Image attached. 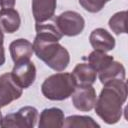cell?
I'll return each instance as SVG.
<instances>
[{"mask_svg":"<svg viewBox=\"0 0 128 128\" xmlns=\"http://www.w3.org/2000/svg\"><path fill=\"white\" fill-rule=\"evenodd\" d=\"M5 63V50L3 46H0V66Z\"/></svg>","mask_w":128,"mask_h":128,"instance_id":"cell-22","label":"cell"},{"mask_svg":"<svg viewBox=\"0 0 128 128\" xmlns=\"http://www.w3.org/2000/svg\"><path fill=\"white\" fill-rule=\"evenodd\" d=\"M76 86L75 79L71 73L58 72L44 80L41 85V92L49 100L62 101L72 95Z\"/></svg>","mask_w":128,"mask_h":128,"instance_id":"cell-3","label":"cell"},{"mask_svg":"<svg viewBox=\"0 0 128 128\" xmlns=\"http://www.w3.org/2000/svg\"><path fill=\"white\" fill-rule=\"evenodd\" d=\"M9 51L14 63L22 60H30L32 54L34 53L32 43L24 38L12 41L9 45Z\"/></svg>","mask_w":128,"mask_h":128,"instance_id":"cell-12","label":"cell"},{"mask_svg":"<svg viewBox=\"0 0 128 128\" xmlns=\"http://www.w3.org/2000/svg\"><path fill=\"white\" fill-rule=\"evenodd\" d=\"M35 30H36V35L43 36V37H48L52 38L56 41H59L62 39L63 35L59 31L57 25L55 24V21H45L42 23H36L35 25Z\"/></svg>","mask_w":128,"mask_h":128,"instance_id":"cell-18","label":"cell"},{"mask_svg":"<svg viewBox=\"0 0 128 128\" xmlns=\"http://www.w3.org/2000/svg\"><path fill=\"white\" fill-rule=\"evenodd\" d=\"M32 45L36 56L51 69L62 72L68 67L70 62L69 52L58 41L36 35Z\"/></svg>","mask_w":128,"mask_h":128,"instance_id":"cell-2","label":"cell"},{"mask_svg":"<svg viewBox=\"0 0 128 128\" xmlns=\"http://www.w3.org/2000/svg\"><path fill=\"white\" fill-rule=\"evenodd\" d=\"M71 74L73 75L77 86L92 85L97 79V72L89 63H78Z\"/></svg>","mask_w":128,"mask_h":128,"instance_id":"cell-13","label":"cell"},{"mask_svg":"<svg viewBox=\"0 0 128 128\" xmlns=\"http://www.w3.org/2000/svg\"><path fill=\"white\" fill-rule=\"evenodd\" d=\"M96 103V114L107 124H115L122 117V106L128 95L125 80H113L103 84Z\"/></svg>","mask_w":128,"mask_h":128,"instance_id":"cell-1","label":"cell"},{"mask_svg":"<svg viewBox=\"0 0 128 128\" xmlns=\"http://www.w3.org/2000/svg\"><path fill=\"white\" fill-rule=\"evenodd\" d=\"M16 0H0V11L14 8Z\"/></svg>","mask_w":128,"mask_h":128,"instance_id":"cell-21","label":"cell"},{"mask_svg":"<svg viewBox=\"0 0 128 128\" xmlns=\"http://www.w3.org/2000/svg\"><path fill=\"white\" fill-rule=\"evenodd\" d=\"M97 77L99 78L102 84H105L113 80H125V67L122 63L113 60L109 66H107L105 69L97 73Z\"/></svg>","mask_w":128,"mask_h":128,"instance_id":"cell-15","label":"cell"},{"mask_svg":"<svg viewBox=\"0 0 128 128\" xmlns=\"http://www.w3.org/2000/svg\"><path fill=\"white\" fill-rule=\"evenodd\" d=\"M2 114H1V111H0V126H1V122H2Z\"/></svg>","mask_w":128,"mask_h":128,"instance_id":"cell-24","label":"cell"},{"mask_svg":"<svg viewBox=\"0 0 128 128\" xmlns=\"http://www.w3.org/2000/svg\"><path fill=\"white\" fill-rule=\"evenodd\" d=\"M4 39V36H3V31L0 29V46H3V40Z\"/></svg>","mask_w":128,"mask_h":128,"instance_id":"cell-23","label":"cell"},{"mask_svg":"<svg viewBox=\"0 0 128 128\" xmlns=\"http://www.w3.org/2000/svg\"><path fill=\"white\" fill-rule=\"evenodd\" d=\"M64 112L57 107L46 108L40 113L38 127L39 128H59L63 126Z\"/></svg>","mask_w":128,"mask_h":128,"instance_id":"cell-11","label":"cell"},{"mask_svg":"<svg viewBox=\"0 0 128 128\" xmlns=\"http://www.w3.org/2000/svg\"><path fill=\"white\" fill-rule=\"evenodd\" d=\"M72 104L79 111H90L94 108L97 95L92 85L76 86L72 93Z\"/></svg>","mask_w":128,"mask_h":128,"instance_id":"cell-7","label":"cell"},{"mask_svg":"<svg viewBox=\"0 0 128 128\" xmlns=\"http://www.w3.org/2000/svg\"><path fill=\"white\" fill-rule=\"evenodd\" d=\"M20 24V15L14 8L0 11V29L3 32L12 34L19 29Z\"/></svg>","mask_w":128,"mask_h":128,"instance_id":"cell-14","label":"cell"},{"mask_svg":"<svg viewBox=\"0 0 128 128\" xmlns=\"http://www.w3.org/2000/svg\"><path fill=\"white\" fill-rule=\"evenodd\" d=\"M126 18H127V11L124 10V11H120V12L115 13L109 19V22H108L109 27L116 35L127 33Z\"/></svg>","mask_w":128,"mask_h":128,"instance_id":"cell-19","label":"cell"},{"mask_svg":"<svg viewBox=\"0 0 128 128\" xmlns=\"http://www.w3.org/2000/svg\"><path fill=\"white\" fill-rule=\"evenodd\" d=\"M89 41L94 50L108 52L114 49L116 42L115 38L104 28L94 29L89 36Z\"/></svg>","mask_w":128,"mask_h":128,"instance_id":"cell-9","label":"cell"},{"mask_svg":"<svg viewBox=\"0 0 128 128\" xmlns=\"http://www.w3.org/2000/svg\"><path fill=\"white\" fill-rule=\"evenodd\" d=\"M87 60L88 63L91 65V67L98 73L103 69H105L107 66H109L111 62L114 60V58L113 56L106 54V52L94 50L88 55Z\"/></svg>","mask_w":128,"mask_h":128,"instance_id":"cell-16","label":"cell"},{"mask_svg":"<svg viewBox=\"0 0 128 128\" xmlns=\"http://www.w3.org/2000/svg\"><path fill=\"white\" fill-rule=\"evenodd\" d=\"M55 24L62 35L74 37L82 33L85 27V20L76 11H64L54 18Z\"/></svg>","mask_w":128,"mask_h":128,"instance_id":"cell-5","label":"cell"},{"mask_svg":"<svg viewBox=\"0 0 128 128\" xmlns=\"http://www.w3.org/2000/svg\"><path fill=\"white\" fill-rule=\"evenodd\" d=\"M23 89L14 81L11 73L0 75V108L22 96Z\"/></svg>","mask_w":128,"mask_h":128,"instance_id":"cell-6","label":"cell"},{"mask_svg":"<svg viewBox=\"0 0 128 128\" xmlns=\"http://www.w3.org/2000/svg\"><path fill=\"white\" fill-rule=\"evenodd\" d=\"M79 4L84 8L86 11L90 13H97L101 11L105 4L110 0H78Z\"/></svg>","mask_w":128,"mask_h":128,"instance_id":"cell-20","label":"cell"},{"mask_svg":"<svg viewBox=\"0 0 128 128\" xmlns=\"http://www.w3.org/2000/svg\"><path fill=\"white\" fill-rule=\"evenodd\" d=\"M11 74L14 81L22 89H26L30 87L35 81L36 67L30 60H22L15 63Z\"/></svg>","mask_w":128,"mask_h":128,"instance_id":"cell-8","label":"cell"},{"mask_svg":"<svg viewBox=\"0 0 128 128\" xmlns=\"http://www.w3.org/2000/svg\"><path fill=\"white\" fill-rule=\"evenodd\" d=\"M38 117V110L32 106L21 107L18 111L7 114L1 122L4 128H33Z\"/></svg>","mask_w":128,"mask_h":128,"instance_id":"cell-4","label":"cell"},{"mask_svg":"<svg viewBox=\"0 0 128 128\" xmlns=\"http://www.w3.org/2000/svg\"><path fill=\"white\" fill-rule=\"evenodd\" d=\"M57 0H32V14L36 23H42L53 18Z\"/></svg>","mask_w":128,"mask_h":128,"instance_id":"cell-10","label":"cell"},{"mask_svg":"<svg viewBox=\"0 0 128 128\" xmlns=\"http://www.w3.org/2000/svg\"><path fill=\"white\" fill-rule=\"evenodd\" d=\"M65 128H99L100 125L90 116L72 115L64 119L63 126Z\"/></svg>","mask_w":128,"mask_h":128,"instance_id":"cell-17","label":"cell"}]
</instances>
